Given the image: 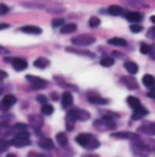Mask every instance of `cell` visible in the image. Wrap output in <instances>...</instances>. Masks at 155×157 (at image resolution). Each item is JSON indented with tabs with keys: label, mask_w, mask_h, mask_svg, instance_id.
<instances>
[{
	"label": "cell",
	"mask_w": 155,
	"mask_h": 157,
	"mask_svg": "<svg viewBox=\"0 0 155 157\" xmlns=\"http://www.w3.org/2000/svg\"><path fill=\"white\" fill-rule=\"evenodd\" d=\"M77 144H80L82 147H85V149H98L101 146V143L98 141V138H94L93 135H90V133H80V135H77Z\"/></svg>",
	"instance_id": "cell-1"
},
{
	"label": "cell",
	"mask_w": 155,
	"mask_h": 157,
	"mask_svg": "<svg viewBox=\"0 0 155 157\" xmlns=\"http://www.w3.org/2000/svg\"><path fill=\"white\" fill-rule=\"evenodd\" d=\"M13 146H16V147H26V146H29L31 144V140H29V133H27V130L24 132H16L15 135V138H13Z\"/></svg>",
	"instance_id": "cell-2"
},
{
	"label": "cell",
	"mask_w": 155,
	"mask_h": 157,
	"mask_svg": "<svg viewBox=\"0 0 155 157\" xmlns=\"http://www.w3.org/2000/svg\"><path fill=\"white\" fill-rule=\"evenodd\" d=\"M94 128L98 130H112V128H115V120L112 117H102L99 120H96L94 122Z\"/></svg>",
	"instance_id": "cell-3"
},
{
	"label": "cell",
	"mask_w": 155,
	"mask_h": 157,
	"mask_svg": "<svg viewBox=\"0 0 155 157\" xmlns=\"http://www.w3.org/2000/svg\"><path fill=\"white\" fill-rule=\"evenodd\" d=\"M131 149H133V152H135V155H136V157H147V155H149V152H150V151H149V147L141 143V140L133 141Z\"/></svg>",
	"instance_id": "cell-4"
},
{
	"label": "cell",
	"mask_w": 155,
	"mask_h": 157,
	"mask_svg": "<svg viewBox=\"0 0 155 157\" xmlns=\"http://www.w3.org/2000/svg\"><path fill=\"white\" fill-rule=\"evenodd\" d=\"M67 119L70 120H88L90 119V112L83 111V109H69L67 112Z\"/></svg>",
	"instance_id": "cell-5"
},
{
	"label": "cell",
	"mask_w": 155,
	"mask_h": 157,
	"mask_svg": "<svg viewBox=\"0 0 155 157\" xmlns=\"http://www.w3.org/2000/svg\"><path fill=\"white\" fill-rule=\"evenodd\" d=\"M94 37L93 35H87V34H82V35H77L75 39H72V44L77 45V47H87V45H91L94 44Z\"/></svg>",
	"instance_id": "cell-6"
},
{
	"label": "cell",
	"mask_w": 155,
	"mask_h": 157,
	"mask_svg": "<svg viewBox=\"0 0 155 157\" xmlns=\"http://www.w3.org/2000/svg\"><path fill=\"white\" fill-rule=\"evenodd\" d=\"M110 136L115 138V140H130V141H138L139 140V135L131 133V132H115V133H112Z\"/></svg>",
	"instance_id": "cell-7"
},
{
	"label": "cell",
	"mask_w": 155,
	"mask_h": 157,
	"mask_svg": "<svg viewBox=\"0 0 155 157\" xmlns=\"http://www.w3.org/2000/svg\"><path fill=\"white\" fill-rule=\"evenodd\" d=\"M26 78H27V82H29V83H32V87H34V88H45V87H48V82L43 80V78H40V77L27 75Z\"/></svg>",
	"instance_id": "cell-8"
},
{
	"label": "cell",
	"mask_w": 155,
	"mask_h": 157,
	"mask_svg": "<svg viewBox=\"0 0 155 157\" xmlns=\"http://www.w3.org/2000/svg\"><path fill=\"white\" fill-rule=\"evenodd\" d=\"M15 103H16V96H13V95H5V96L2 98V101H0V109L6 111V109H10L11 106H15Z\"/></svg>",
	"instance_id": "cell-9"
},
{
	"label": "cell",
	"mask_w": 155,
	"mask_h": 157,
	"mask_svg": "<svg viewBox=\"0 0 155 157\" xmlns=\"http://www.w3.org/2000/svg\"><path fill=\"white\" fill-rule=\"evenodd\" d=\"M6 61L11 63L13 69H16V71H24L27 67V61L24 58H8Z\"/></svg>",
	"instance_id": "cell-10"
},
{
	"label": "cell",
	"mask_w": 155,
	"mask_h": 157,
	"mask_svg": "<svg viewBox=\"0 0 155 157\" xmlns=\"http://www.w3.org/2000/svg\"><path fill=\"white\" fill-rule=\"evenodd\" d=\"M139 133H146V135H150L153 136L155 135V122H146L139 127Z\"/></svg>",
	"instance_id": "cell-11"
},
{
	"label": "cell",
	"mask_w": 155,
	"mask_h": 157,
	"mask_svg": "<svg viewBox=\"0 0 155 157\" xmlns=\"http://www.w3.org/2000/svg\"><path fill=\"white\" fill-rule=\"evenodd\" d=\"M87 98H88V101L93 103V104H107V99H104L102 96H99L96 91H91V93H88Z\"/></svg>",
	"instance_id": "cell-12"
},
{
	"label": "cell",
	"mask_w": 155,
	"mask_h": 157,
	"mask_svg": "<svg viewBox=\"0 0 155 157\" xmlns=\"http://www.w3.org/2000/svg\"><path fill=\"white\" fill-rule=\"evenodd\" d=\"M72 103H74V96L70 95L69 91L61 96V106H62L64 109H70V108H72Z\"/></svg>",
	"instance_id": "cell-13"
},
{
	"label": "cell",
	"mask_w": 155,
	"mask_h": 157,
	"mask_svg": "<svg viewBox=\"0 0 155 157\" xmlns=\"http://www.w3.org/2000/svg\"><path fill=\"white\" fill-rule=\"evenodd\" d=\"M126 103H128V106L133 111H138V109L142 108V104H141V101L136 96H128V98H126Z\"/></svg>",
	"instance_id": "cell-14"
},
{
	"label": "cell",
	"mask_w": 155,
	"mask_h": 157,
	"mask_svg": "<svg viewBox=\"0 0 155 157\" xmlns=\"http://www.w3.org/2000/svg\"><path fill=\"white\" fill-rule=\"evenodd\" d=\"M125 18L131 21V23H139L141 19H142V13H138V11H128L125 13Z\"/></svg>",
	"instance_id": "cell-15"
},
{
	"label": "cell",
	"mask_w": 155,
	"mask_h": 157,
	"mask_svg": "<svg viewBox=\"0 0 155 157\" xmlns=\"http://www.w3.org/2000/svg\"><path fill=\"white\" fill-rule=\"evenodd\" d=\"M29 124L35 128H39V127L43 125V117L37 116V114H32V116H29Z\"/></svg>",
	"instance_id": "cell-16"
},
{
	"label": "cell",
	"mask_w": 155,
	"mask_h": 157,
	"mask_svg": "<svg viewBox=\"0 0 155 157\" xmlns=\"http://www.w3.org/2000/svg\"><path fill=\"white\" fill-rule=\"evenodd\" d=\"M122 83L125 85V87L131 88V90H136V88H138V82H136L133 77H123V78H122Z\"/></svg>",
	"instance_id": "cell-17"
},
{
	"label": "cell",
	"mask_w": 155,
	"mask_h": 157,
	"mask_svg": "<svg viewBox=\"0 0 155 157\" xmlns=\"http://www.w3.org/2000/svg\"><path fill=\"white\" fill-rule=\"evenodd\" d=\"M21 32H26V34H40L42 32V29L39 26H23L19 29Z\"/></svg>",
	"instance_id": "cell-18"
},
{
	"label": "cell",
	"mask_w": 155,
	"mask_h": 157,
	"mask_svg": "<svg viewBox=\"0 0 155 157\" xmlns=\"http://www.w3.org/2000/svg\"><path fill=\"white\" fill-rule=\"evenodd\" d=\"M123 66H125V69H126V71H128V74H136L138 71H139L138 64H136V63H133V61H126V63L123 64Z\"/></svg>",
	"instance_id": "cell-19"
},
{
	"label": "cell",
	"mask_w": 155,
	"mask_h": 157,
	"mask_svg": "<svg viewBox=\"0 0 155 157\" xmlns=\"http://www.w3.org/2000/svg\"><path fill=\"white\" fill-rule=\"evenodd\" d=\"M48 64H50V61H48L46 58H37L34 61V66L37 69H45V67H48Z\"/></svg>",
	"instance_id": "cell-20"
},
{
	"label": "cell",
	"mask_w": 155,
	"mask_h": 157,
	"mask_svg": "<svg viewBox=\"0 0 155 157\" xmlns=\"http://www.w3.org/2000/svg\"><path fill=\"white\" fill-rule=\"evenodd\" d=\"M147 114H149V111H147L144 106L141 109H138V111H133V119L135 120H138V119H142V117H146Z\"/></svg>",
	"instance_id": "cell-21"
},
{
	"label": "cell",
	"mask_w": 155,
	"mask_h": 157,
	"mask_svg": "<svg viewBox=\"0 0 155 157\" xmlns=\"http://www.w3.org/2000/svg\"><path fill=\"white\" fill-rule=\"evenodd\" d=\"M77 31V24H74V23H69V24H64L61 27V32L62 34H72V32H75Z\"/></svg>",
	"instance_id": "cell-22"
},
{
	"label": "cell",
	"mask_w": 155,
	"mask_h": 157,
	"mask_svg": "<svg viewBox=\"0 0 155 157\" xmlns=\"http://www.w3.org/2000/svg\"><path fill=\"white\" fill-rule=\"evenodd\" d=\"M109 44L114 47H126V40L120 39V37H112V39H109Z\"/></svg>",
	"instance_id": "cell-23"
},
{
	"label": "cell",
	"mask_w": 155,
	"mask_h": 157,
	"mask_svg": "<svg viewBox=\"0 0 155 157\" xmlns=\"http://www.w3.org/2000/svg\"><path fill=\"white\" fill-rule=\"evenodd\" d=\"M142 83L146 85L147 88L153 87V85H155V77H153V75H150V74H146V75L142 77Z\"/></svg>",
	"instance_id": "cell-24"
},
{
	"label": "cell",
	"mask_w": 155,
	"mask_h": 157,
	"mask_svg": "<svg viewBox=\"0 0 155 157\" xmlns=\"http://www.w3.org/2000/svg\"><path fill=\"white\" fill-rule=\"evenodd\" d=\"M39 146L43 147V149H53V147H54V143H53L50 138H43V140L39 141Z\"/></svg>",
	"instance_id": "cell-25"
},
{
	"label": "cell",
	"mask_w": 155,
	"mask_h": 157,
	"mask_svg": "<svg viewBox=\"0 0 155 157\" xmlns=\"http://www.w3.org/2000/svg\"><path fill=\"white\" fill-rule=\"evenodd\" d=\"M107 11H109V15H112V16H120L123 13V8L118 6V5H112V6H109Z\"/></svg>",
	"instance_id": "cell-26"
},
{
	"label": "cell",
	"mask_w": 155,
	"mask_h": 157,
	"mask_svg": "<svg viewBox=\"0 0 155 157\" xmlns=\"http://www.w3.org/2000/svg\"><path fill=\"white\" fill-rule=\"evenodd\" d=\"M56 141H58V144L61 147H66L67 146V136H66L64 133H58V135H56Z\"/></svg>",
	"instance_id": "cell-27"
},
{
	"label": "cell",
	"mask_w": 155,
	"mask_h": 157,
	"mask_svg": "<svg viewBox=\"0 0 155 157\" xmlns=\"http://www.w3.org/2000/svg\"><path fill=\"white\" fill-rule=\"evenodd\" d=\"M54 112V108H53V106L51 104H43V106H42V114H43V116H51V114Z\"/></svg>",
	"instance_id": "cell-28"
},
{
	"label": "cell",
	"mask_w": 155,
	"mask_h": 157,
	"mask_svg": "<svg viewBox=\"0 0 155 157\" xmlns=\"http://www.w3.org/2000/svg\"><path fill=\"white\" fill-rule=\"evenodd\" d=\"M123 2L131 5V6H136V8H142V6H146V3L142 2V0H123Z\"/></svg>",
	"instance_id": "cell-29"
},
{
	"label": "cell",
	"mask_w": 155,
	"mask_h": 157,
	"mask_svg": "<svg viewBox=\"0 0 155 157\" xmlns=\"http://www.w3.org/2000/svg\"><path fill=\"white\" fill-rule=\"evenodd\" d=\"M112 64H114V58H110V56H105V58L101 59V66L104 67H110Z\"/></svg>",
	"instance_id": "cell-30"
},
{
	"label": "cell",
	"mask_w": 155,
	"mask_h": 157,
	"mask_svg": "<svg viewBox=\"0 0 155 157\" xmlns=\"http://www.w3.org/2000/svg\"><path fill=\"white\" fill-rule=\"evenodd\" d=\"M99 23H101V21H99V18H98V16H91L90 21H88V26L90 27H98V26H99Z\"/></svg>",
	"instance_id": "cell-31"
},
{
	"label": "cell",
	"mask_w": 155,
	"mask_h": 157,
	"mask_svg": "<svg viewBox=\"0 0 155 157\" xmlns=\"http://www.w3.org/2000/svg\"><path fill=\"white\" fill-rule=\"evenodd\" d=\"M10 125L8 124H2L0 122V135H6V133H10Z\"/></svg>",
	"instance_id": "cell-32"
},
{
	"label": "cell",
	"mask_w": 155,
	"mask_h": 157,
	"mask_svg": "<svg viewBox=\"0 0 155 157\" xmlns=\"http://www.w3.org/2000/svg\"><path fill=\"white\" fill-rule=\"evenodd\" d=\"M139 50H141V53H142V55H149V52H150V45L141 44V45H139Z\"/></svg>",
	"instance_id": "cell-33"
},
{
	"label": "cell",
	"mask_w": 155,
	"mask_h": 157,
	"mask_svg": "<svg viewBox=\"0 0 155 157\" xmlns=\"http://www.w3.org/2000/svg\"><path fill=\"white\" fill-rule=\"evenodd\" d=\"M13 130L15 132H24V130H27V127L24 124H16L15 127H13Z\"/></svg>",
	"instance_id": "cell-34"
},
{
	"label": "cell",
	"mask_w": 155,
	"mask_h": 157,
	"mask_svg": "<svg viewBox=\"0 0 155 157\" xmlns=\"http://www.w3.org/2000/svg\"><path fill=\"white\" fill-rule=\"evenodd\" d=\"M10 146V143L8 141H5V140H0V151H6Z\"/></svg>",
	"instance_id": "cell-35"
},
{
	"label": "cell",
	"mask_w": 155,
	"mask_h": 157,
	"mask_svg": "<svg viewBox=\"0 0 155 157\" xmlns=\"http://www.w3.org/2000/svg\"><path fill=\"white\" fill-rule=\"evenodd\" d=\"M141 31H142V26H139L138 23H133V26H131V32H141Z\"/></svg>",
	"instance_id": "cell-36"
},
{
	"label": "cell",
	"mask_w": 155,
	"mask_h": 157,
	"mask_svg": "<svg viewBox=\"0 0 155 157\" xmlns=\"http://www.w3.org/2000/svg\"><path fill=\"white\" fill-rule=\"evenodd\" d=\"M53 26H54V27H59V26H64V19H62V18H56V19L53 21Z\"/></svg>",
	"instance_id": "cell-37"
},
{
	"label": "cell",
	"mask_w": 155,
	"mask_h": 157,
	"mask_svg": "<svg viewBox=\"0 0 155 157\" xmlns=\"http://www.w3.org/2000/svg\"><path fill=\"white\" fill-rule=\"evenodd\" d=\"M8 11H10L8 6H6L5 3H0V15H6Z\"/></svg>",
	"instance_id": "cell-38"
},
{
	"label": "cell",
	"mask_w": 155,
	"mask_h": 157,
	"mask_svg": "<svg viewBox=\"0 0 155 157\" xmlns=\"http://www.w3.org/2000/svg\"><path fill=\"white\" fill-rule=\"evenodd\" d=\"M10 119H11L10 114H3V117L0 119V122H2V124H8V122H10Z\"/></svg>",
	"instance_id": "cell-39"
},
{
	"label": "cell",
	"mask_w": 155,
	"mask_h": 157,
	"mask_svg": "<svg viewBox=\"0 0 155 157\" xmlns=\"http://www.w3.org/2000/svg\"><path fill=\"white\" fill-rule=\"evenodd\" d=\"M37 101H39L42 106H43V104H46V98H45L43 95H39V96H37Z\"/></svg>",
	"instance_id": "cell-40"
},
{
	"label": "cell",
	"mask_w": 155,
	"mask_h": 157,
	"mask_svg": "<svg viewBox=\"0 0 155 157\" xmlns=\"http://www.w3.org/2000/svg\"><path fill=\"white\" fill-rule=\"evenodd\" d=\"M147 96L155 99V85H153V87H150V90H149V93H147Z\"/></svg>",
	"instance_id": "cell-41"
},
{
	"label": "cell",
	"mask_w": 155,
	"mask_h": 157,
	"mask_svg": "<svg viewBox=\"0 0 155 157\" xmlns=\"http://www.w3.org/2000/svg\"><path fill=\"white\" fill-rule=\"evenodd\" d=\"M149 55L152 56V59H155V45H150V52H149Z\"/></svg>",
	"instance_id": "cell-42"
},
{
	"label": "cell",
	"mask_w": 155,
	"mask_h": 157,
	"mask_svg": "<svg viewBox=\"0 0 155 157\" xmlns=\"http://www.w3.org/2000/svg\"><path fill=\"white\" fill-rule=\"evenodd\" d=\"M67 130H74V122L70 119H67Z\"/></svg>",
	"instance_id": "cell-43"
},
{
	"label": "cell",
	"mask_w": 155,
	"mask_h": 157,
	"mask_svg": "<svg viewBox=\"0 0 155 157\" xmlns=\"http://www.w3.org/2000/svg\"><path fill=\"white\" fill-rule=\"evenodd\" d=\"M5 29H8V24H6V23H0V31H5Z\"/></svg>",
	"instance_id": "cell-44"
},
{
	"label": "cell",
	"mask_w": 155,
	"mask_h": 157,
	"mask_svg": "<svg viewBox=\"0 0 155 157\" xmlns=\"http://www.w3.org/2000/svg\"><path fill=\"white\" fill-rule=\"evenodd\" d=\"M8 77V74L5 72V71H0V80H2V78H6Z\"/></svg>",
	"instance_id": "cell-45"
},
{
	"label": "cell",
	"mask_w": 155,
	"mask_h": 157,
	"mask_svg": "<svg viewBox=\"0 0 155 157\" xmlns=\"http://www.w3.org/2000/svg\"><path fill=\"white\" fill-rule=\"evenodd\" d=\"M0 53H2V55H6V53H8V50L3 48V47H0Z\"/></svg>",
	"instance_id": "cell-46"
},
{
	"label": "cell",
	"mask_w": 155,
	"mask_h": 157,
	"mask_svg": "<svg viewBox=\"0 0 155 157\" xmlns=\"http://www.w3.org/2000/svg\"><path fill=\"white\" fill-rule=\"evenodd\" d=\"M150 35H152V37L155 39V27H152V31H150Z\"/></svg>",
	"instance_id": "cell-47"
},
{
	"label": "cell",
	"mask_w": 155,
	"mask_h": 157,
	"mask_svg": "<svg viewBox=\"0 0 155 157\" xmlns=\"http://www.w3.org/2000/svg\"><path fill=\"white\" fill-rule=\"evenodd\" d=\"M83 157H98V155H94V154H87V155H83Z\"/></svg>",
	"instance_id": "cell-48"
},
{
	"label": "cell",
	"mask_w": 155,
	"mask_h": 157,
	"mask_svg": "<svg viewBox=\"0 0 155 157\" xmlns=\"http://www.w3.org/2000/svg\"><path fill=\"white\" fill-rule=\"evenodd\" d=\"M6 157H18V155H15V154H6Z\"/></svg>",
	"instance_id": "cell-49"
},
{
	"label": "cell",
	"mask_w": 155,
	"mask_h": 157,
	"mask_svg": "<svg viewBox=\"0 0 155 157\" xmlns=\"http://www.w3.org/2000/svg\"><path fill=\"white\" fill-rule=\"evenodd\" d=\"M150 21H152V24H155V16H152V18H150Z\"/></svg>",
	"instance_id": "cell-50"
},
{
	"label": "cell",
	"mask_w": 155,
	"mask_h": 157,
	"mask_svg": "<svg viewBox=\"0 0 155 157\" xmlns=\"http://www.w3.org/2000/svg\"><path fill=\"white\" fill-rule=\"evenodd\" d=\"M2 93H3V90H0V95H2Z\"/></svg>",
	"instance_id": "cell-51"
},
{
	"label": "cell",
	"mask_w": 155,
	"mask_h": 157,
	"mask_svg": "<svg viewBox=\"0 0 155 157\" xmlns=\"http://www.w3.org/2000/svg\"><path fill=\"white\" fill-rule=\"evenodd\" d=\"M153 154H155V149H153Z\"/></svg>",
	"instance_id": "cell-52"
}]
</instances>
